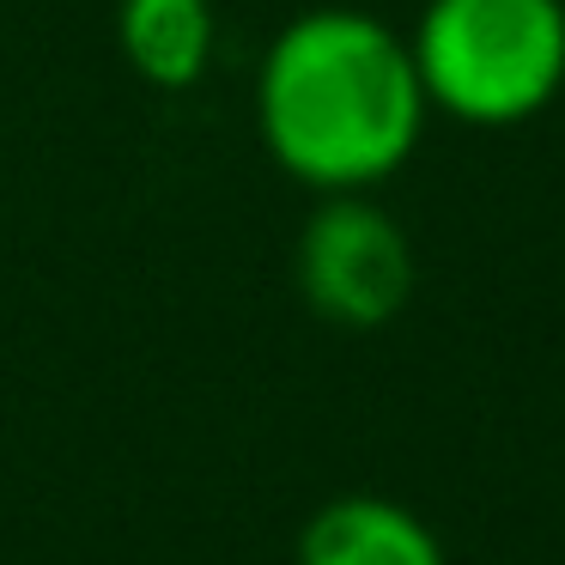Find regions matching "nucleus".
Masks as SVG:
<instances>
[{
	"label": "nucleus",
	"mask_w": 565,
	"mask_h": 565,
	"mask_svg": "<svg viewBox=\"0 0 565 565\" xmlns=\"http://www.w3.org/2000/svg\"><path fill=\"white\" fill-rule=\"evenodd\" d=\"M407 50L438 116L468 128L535 122L565 92V0H426Z\"/></svg>",
	"instance_id": "obj_2"
},
{
	"label": "nucleus",
	"mask_w": 565,
	"mask_h": 565,
	"mask_svg": "<svg viewBox=\"0 0 565 565\" xmlns=\"http://www.w3.org/2000/svg\"><path fill=\"white\" fill-rule=\"evenodd\" d=\"M213 0H122L116 43L152 92H189L213 67Z\"/></svg>",
	"instance_id": "obj_5"
},
{
	"label": "nucleus",
	"mask_w": 565,
	"mask_h": 565,
	"mask_svg": "<svg viewBox=\"0 0 565 565\" xmlns=\"http://www.w3.org/2000/svg\"><path fill=\"white\" fill-rule=\"evenodd\" d=\"M298 292L322 322L383 329L414 292L407 232L371 195H322L298 232Z\"/></svg>",
	"instance_id": "obj_3"
},
{
	"label": "nucleus",
	"mask_w": 565,
	"mask_h": 565,
	"mask_svg": "<svg viewBox=\"0 0 565 565\" xmlns=\"http://www.w3.org/2000/svg\"><path fill=\"white\" fill-rule=\"evenodd\" d=\"M298 565H444V547L426 516H414L407 504L353 492L322 504L305 523Z\"/></svg>",
	"instance_id": "obj_4"
},
{
	"label": "nucleus",
	"mask_w": 565,
	"mask_h": 565,
	"mask_svg": "<svg viewBox=\"0 0 565 565\" xmlns=\"http://www.w3.org/2000/svg\"><path fill=\"white\" fill-rule=\"evenodd\" d=\"M426 110L407 38L365 7H310L262 50L256 135L317 195L390 183L414 159Z\"/></svg>",
	"instance_id": "obj_1"
}]
</instances>
